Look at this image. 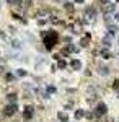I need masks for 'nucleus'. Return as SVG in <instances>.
<instances>
[{"mask_svg":"<svg viewBox=\"0 0 119 122\" xmlns=\"http://www.w3.org/2000/svg\"><path fill=\"white\" fill-rule=\"evenodd\" d=\"M103 46L106 47V49H108V47L111 46V41H109V38H106V39H103Z\"/></svg>","mask_w":119,"mask_h":122,"instance_id":"19","label":"nucleus"},{"mask_svg":"<svg viewBox=\"0 0 119 122\" xmlns=\"http://www.w3.org/2000/svg\"><path fill=\"white\" fill-rule=\"evenodd\" d=\"M118 44H119V39H118Z\"/></svg>","mask_w":119,"mask_h":122,"instance_id":"30","label":"nucleus"},{"mask_svg":"<svg viewBox=\"0 0 119 122\" xmlns=\"http://www.w3.org/2000/svg\"><path fill=\"white\" fill-rule=\"evenodd\" d=\"M85 13H87V16H88V18H95V16H96V10L93 8V7H87Z\"/></svg>","mask_w":119,"mask_h":122,"instance_id":"7","label":"nucleus"},{"mask_svg":"<svg viewBox=\"0 0 119 122\" xmlns=\"http://www.w3.org/2000/svg\"><path fill=\"white\" fill-rule=\"evenodd\" d=\"M5 78H7L8 81H11V80H13V75H11V73H7V75H5Z\"/></svg>","mask_w":119,"mask_h":122,"instance_id":"23","label":"nucleus"},{"mask_svg":"<svg viewBox=\"0 0 119 122\" xmlns=\"http://www.w3.org/2000/svg\"><path fill=\"white\" fill-rule=\"evenodd\" d=\"M100 73L101 75H108L109 73V68L108 67H100Z\"/></svg>","mask_w":119,"mask_h":122,"instance_id":"15","label":"nucleus"},{"mask_svg":"<svg viewBox=\"0 0 119 122\" xmlns=\"http://www.w3.org/2000/svg\"><path fill=\"white\" fill-rule=\"evenodd\" d=\"M7 99H8L10 104H15V101H16V94H15V93H10L8 96H7Z\"/></svg>","mask_w":119,"mask_h":122,"instance_id":"12","label":"nucleus"},{"mask_svg":"<svg viewBox=\"0 0 119 122\" xmlns=\"http://www.w3.org/2000/svg\"><path fill=\"white\" fill-rule=\"evenodd\" d=\"M64 8L67 10L69 13H73V10H75V8H73V3H70V2H65V3H64Z\"/></svg>","mask_w":119,"mask_h":122,"instance_id":"10","label":"nucleus"},{"mask_svg":"<svg viewBox=\"0 0 119 122\" xmlns=\"http://www.w3.org/2000/svg\"><path fill=\"white\" fill-rule=\"evenodd\" d=\"M114 18H116V21H119V11H118V13H114Z\"/></svg>","mask_w":119,"mask_h":122,"instance_id":"25","label":"nucleus"},{"mask_svg":"<svg viewBox=\"0 0 119 122\" xmlns=\"http://www.w3.org/2000/svg\"><path fill=\"white\" fill-rule=\"evenodd\" d=\"M57 119L60 122H67L69 121V116H67V112H64V111H59V112H57Z\"/></svg>","mask_w":119,"mask_h":122,"instance_id":"8","label":"nucleus"},{"mask_svg":"<svg viewBox=\"0 0 119 122\" xmlns=\"http://www.w3.org/2000/svg\"><path fill=\"white\" fill-rule=\"evenodd\" d=\"M16 75H18V76H26V70H23V68H18V70H16Z\"/></svg>","mask_w":119,"mask_h":122,"instance_id":"17","label":"nucleus"},{"mask_svg":"<svg viewBox=\"0 0 119 122\" xmlns=\"http://www.w3.org/2000/svg\"><path fill=\"white\" fill-rule=\"evenodd\" d=\"M23 116H25V119H31L33 117V107L31 106H26L25 111H23Z\"/></svg>","mask_w":119,"mask_h":122,"instance_id":"6","label":"nucleus"},{"mask_svg":"<svg viewBox=\"0 0 119 122\" xmlns=\"http://www.w3.org/2000/svg\"><path fill=\"white\" fill-rule=\"evenodd\" d=\"M75 3H85V0H75Z\"/></svg>","mask_w":119,"mask_h":122,"instance_id":"26","label":"nucleus"},{"mask_svg":"<svg viewBox=\"0 0 119 122\" xmlns=\"http://www.w3.org/2000/svg\"><path fill=\"white\" fill-rule=\"evenodd\" d=\"M46 23H47L46 20H38V25H39V26H44Z\"/></svg>","mask_w":119,"mask_h":122,"instance_id":"22","label":"nucleus"},{"mask_svg":"<svg viewBox=\"0 0 119 122\" xmlns=\"http://www.w3.org/2000/svg\"><path fill=\"white\" fill-rule=\"evenodd\" d=\"M113 11H116V5H113V3H106L103 7V13H113Z\"/></svg>","mask_w":119,"mask_h":122,"instance_id":"4","label":"nucleus"},{"mask_svg":"<svg viewBox=\"0 0 119 122\" xmlns=\"http://www.w3.org/2000/svg\"><path fill=\"white\" fill-rule=\"evenodd\" d=\"M83 116H85V111H83V109H77V111H75V119H77V121L82 119Z\"/></svg>","mask_w":119,"mask_h":122,"instance_id":"11","label":"nucleus"},{"mask_svg":"<svg viewBox=\"0 0 119 122\" xmlns=\"http://www.w3.org/2000/svg\"><path fill=\"white\" fill-rule=\"evenodd\" d=\"M57 67H59V68H65V67H67V62L60 59V60H59V64H57Z\"/></svg>","mask_w":119,"mask_h":122,"instance_id":"18","label":"nucleus"},{"mask_svg":"<svg viewBox=\"0 0 119 122\" xmlns=\"http://www.w3.org/2000/svg\"><path fill=\"white\" fill-rule=\"evenodd\" d=\"M16 112V104H8V106H5V109H3V116H13V114Z\"/></svg>","mask_w":119,"mask_h":122,"instance_id":"2","label":"nucleus"},{"mask_svg":"<svg viewBox=\"0 0 119 122\" xmlns=\"http://www.w3.org/2000/svg\"><path fill=\"white\" fill-rule=\"evenodd\" d=\"M16 122H20V121H16Z\"/></svg>","mask_w":119,"mask_h":122,"instance_id":"31","label":"nucleus"},{"mask_svg":"<svg viewBox=\"0 0 119 122\" xmlns=\"http://www.w3.org/2000/svg\"><path fill=\"white\" fill-rule=\"evenodd\" d=\"M43 41H44V44H46V49L51 51V49L57 44L59 34H57L55 31H44V33H43Z\"/></svg>","mask_w":119,"mask_h":122,"instance_id":"1","label":"nucleus"},{"mask_svg":"<svg viewBox=\"0 0 119 122\" xmlns=\"http://www.w3.org/2000/svg\"><path fill=\"white\" fill-rule=\"evenodd\" d=\"M47 93H55V86H47Z\"/></svg>","mask_w":119,"mask_h":122,"instance_id":"21","label":"nucleus"},{"mask_svg":"<svg viewBox=\"0 0 119 122\" xmlns=\"http://www.w3.org/2000/svg\"><path fill=\"white\" fill-rule=\"evenodd\" d=\"M118 2H119V0H118Z\"/></svg>","mask_w":119,"mask_h":122,"instance_id":"32","label":"nucleus"},{"mask_svg":"<svg viewBox=\"0 0 119 122\" xmlns=\"http://www.w3.org/2000/svg\"><path fill=\"white\" fill-rule=\"evenodd\" d=\"M0 38H2V39H5V38H7V36H5V33H3V31H0Z\"/></svg>","mask_w":119,"mask_h":122,"instance_id":"24","label":"nucleus"},{"mask_svg":"<svg viewBox=\"0 0 119 122\" xmlns=\"http://www.w3.org/2000/svg\"><path fill=\"white\" fill-rule=\"evenodd\" d=\"M90 38H92V34H85V36L80 39V46H82V47H87L88 44H90Z\"/></svg>","mask_w":119,"mask_h":122,"instance_id":"5","label":"nucleus"},{"mask_svg":"<svg viewBox=\"0 0 119 122\" xmlns=\"http://www.w3.org/2000/svg\"><path fill=\"white\" fill-rule=\"evenodd\" d=\"M0 119H2V114H0Z\"/></svg>","mask_w":119,"mask_h":122,"instance_id":"29","label":"nucleus"},{"mask_svg":"<svg viewBox=\"0 0 119 122\" xmlns=\"http://www.w3.org/2000/svg\"><path fill=\"white\" fill-rule=\"evenodd\" d=\"M101 2H104V3H109V2H108V0H101Z\"/></svg>","mask_w":119,"mask_h":122,"instance_id":"27","label":"nucleus"},{"mask_svg":"<svg viewBox=\"0 0 119 122\" xmlns=\"http://www.w3.org/2000/svg\"><path fill=\"white\" fill-rule=\"evenodd\" d=\"M106 109H108V107H106V104H104V103H100L98 106H96L95 112L98 114V116H103V114H106Z\"/></svg>","mask_w":119,"mask_h":122,"instance_id":"3","label":"nucleus"},{"mask_svg":"<svg viewBox=\"0 0 119 122\" xmlns=\"http://www.w3.org/2000/svg\"><path fill=\"white\" fill-rule=\"evenodd\" d=\"M108 29H109V36H114V34H116V31H118V29H116V26H113V25H109V26H108Z\"/></svg>","mask_w":119,"mask_h":122,"instance_id":"16","label":"nucleus"},{"mask_svg":"<svg viewBox=\"0 0 119 122\" xmlns=\"http://www.w3.org/2000/svg\"><path fill=\"white\" fill-rule=\"evenodd\" d=\"M113 88H114V90H119V80H114V81H113Z\"/></svg>","mask_w":119,"mask_h":122,"instance_id":"20","label":"nucleus"},{"mask_svg":"<svg viewBox=\"0 0 119 122\" xmlns=\"http://www.w3.org/2000/svg\"><path fill=\"white\" fill-rule=\"evenodd\" d=\"M80 31H82V25L80 23H75L72 26V33H80Z\"/></svg>","mask_w":119,"mask_h":122,"instance_id":"13","label":"nucleus"},{"mask_svg":"<svg viewBox=\"0 0 119 122\" xmlns=\"http://www.w3.org/2000/svg\"><path fill=\"white\" fill-rule=\"evenodd\" d=\"M0 72H2V67H0Z\"/></svg>","mask_w":119,"mask_h":122,"instance_id":"28","label":"nucleus"},{"mask_svg":"<svg viewBox=\"0 0 119 122\" xmlns=\"http://www.w3.org/2000/svg\"><path fill=\"white\" fill-rule=\"evenodd\" d=\"M70 67H72L73 70H80V68H82V62L75 59V60H72V62H70Z\"/></svg>","mask_w":119,"mask_h":122,"instance_id":"9","label":"nucleus"},{"mask_svg":"<svg viewBox=\"0 0 119 122\" xmlns=\"http://www.w3.org/2000/svg\"><path fill=\"white\" fill-rule=\"evenodd\" d=\"M101 57H103V59H111V52L108 49H103V51H101Z\"/></svg>","mask_w":119,"mask_h":122,"instance_id":"14","label":"nucleus"},{"mask_svg":"<svg viewBox=\"0 0 119 122\" xmlns=\"http://www.w3.org/2000/svg\"><path fill=\"white\" fill-rule=\"evenodd\" d=\"M8 2H10V0H8Z\"/></svg>","mask_w":119,"mask_h":122,"instance_id":"33","label":"nucleus"}]
</instances>
